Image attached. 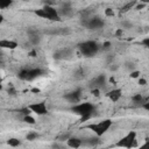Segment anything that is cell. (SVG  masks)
<instances>
[{
	"label": "cell",
	"mask_w": 149,
	"mask_h": 149,
	"mask_svg": "<svg viewBox=\"0 0 149 149\" xmlns=\"http://www.w3.org/2000/svg\"><path fill=\"white\" fill-rule=\"evenodd\" d=\"M71 112L80 116V122L87 121L93 116V113L95 112V106L92 102L84 101V102H78L71 107Z\"/></svg>",
	"instance_id": "6da1fadb"
},
{
	"label": "cell",
	"mask_w": 149,
	"mask_h": 149,
	"mask_svg": "<svg viewBox=\"0 0 149 149\" xmlns=\"http://www.w3.org/2000/svg\"><path fill=\"white\" fill-rule=\"evenodd\" d=\"M77 47H78L80 54L84 57H93L98 54V51L100 49V44L97 41H93V40L80 42V43H78Z\"/></svg>",
	"instance_id": "7a4b0ae2"
},
{
	"label": "cell",
	"mask_w": 149,
	"mask_h": 149,
	"mask_svg": "<svg viewBox=\"0 0 149 149\" xmlns=\"http://www.w3.org/2000/svg\"><path fill=\"white\" fill-rule=\"evenodd\" d=\"M112 125H113L112 119H105V120L99 121V122H97V123H90V125H86V126H84L83 128L92 130V132L95 134V136L100 137V136H102L104 134L107 133V130L112 127Z\"/></svg>",
	"instance_id": "3957f363"
},
{
	"label": "cell",
	"mask_w": 149,
	"mask_h": 149,
	"mask_svg": "<svg viewBox=\"0 0 149 149\" xmlns=\"http://www.w3.org/2000/svg\"><path fill=\"white\" fill-rule=\"evenodd\" d=\"M42 74H44V70H42L41 68H24V69H21L19 72H17V77L19 79L21 80H27V81H30V80H34L38 77H41Z\"/></svg>",
	"instance_id": "277c9868"
},
{
	"label": "cell",
	"mask_w": 149,
	"mask_h": 149,
	"mask_svg": "<svg viewBox=\"0 0 149 149\" xmlns=\"http://www.w3.org/2000/svg\"><path fill=\"white\" fill-rule=\"evenodd\" d=\"M80 24L90 30H98L105 26V21L100 16H90V17H80Z\"/></svg>",
	"instance_id": "5b68a950"
},
{
	"label": "cell",
	"mask_w": 149,
	"mask_h": 149,
	"mask_svg": "<svg viewBox=\"0 0 149 149\" xmlns=\"http://www.w3.org/2000/svg\"><path fill=\"white\" fill-rule=\"evenodd\" d=\"M136 132L135 130H130L123 137H121L116 143L115 147L118 148H126V149H132L136 146Z\"/></svg>",
	"instance_id": "8992f818"
},
{
	"label": "cell",
	"mask_w": 149,
	"mask_h": 149,
	"mask_svg": "<svg viewBox=\"0 0 149 149\" xmlns=\"http://www.w3.org/2000/svg\"><path fill=\"white\" fill-rule=\"evenodd\" d=\"M29 108L30 112H34L35 114L37 115H47L48 114V106L45 104V101H40V102H34V104H30L27 106Z\"/></svg>",
	"instance_id": "52a82bcc"
},
{
	"label": "cell",
	"mask_w": 149,
	"mask_h": 149,
	"mask_svg": "<svg viewBox=\"0 0 149 149\" xmlns=\"http://www.w3.org/2000/svg\"><path fill=\"white\" fill-rule=\"evenodd\" d=\"M57 13L59 17H71L73 15V8L72 3L66 1V2H61L59 7L57 8Z\"/></svg>",
	"instance_id": "ba28073f"
},
{
	"label": "cell",
	"mask_w": 149,
	"mask_h": 149,
	"mask_svg": "<svg viewBox=\"0 0 149 149\" xmlns=\"http://www.w3.org/2000/svg\"><path fill=\"white\" fill-rule=\"evenodd\" d=\"M80 98H81V91L80 90H74V91H71V92H68L66 94H64V99L72 105L78 104L80 101Z\"/></svg>",
	"instance_id": "9c48e42d"
},
{
	"label": "cell",
	"mask_w": 149,
	"mask_h": 149,
	"mask_svg": "<svg viewBox=\"0 0 149 149\" xmlns=\"http://www.w3.org/2000/svg\"><path fill=\"white\" fill-rule=\"evenodd\" d=\"M106 85V76L104 73H100L98 74L97 77H94L91 81H90V87L93 90V88H101Z\"/></svg>",
	"instance_id": "30bf717a"
},
{
	"label": "cell",
	"mask_w": 149,
	"mask_h": 149,
	"mask_svg": "<svg viewBox=\"0 0 149 149\" xmlns=\"http://www.w3.org/2000/svg\"><path fill=\"white\" fill-rule=\"evenodd\" d=\"M42 8H43V9L45 10V13L48 14L50 21H61V20H62V19L59 17L58 13H57V8H55L54 6H51V5H44Z\"/></svg>",
	"instance_id": "8fae6325"
},
{
	"label": "cell",
	"mask_w": 149,
	"mask_h": 149,
	"mask_svg": "<svg viewBox=\"0 0 149 149\" xmlns=\"http://www.w3.org/2000/svg\"><path fill=\"white\" fill-rule=\"evenodd\" d=\"M72 56V49L71 48H63V49H59L57 51L54 52V58L55 59H68Z\"/></svg>",
	"instance_id": "7c38bea8"
},
{
	"label": "cell",
	"mask_w": 149,
	"mask_h": 149,
	"mask_svg": "<svg viewBox=\"0 0 149 149\" xmlns=\"http://www.w3.org/2000/svg\"><path fill=\"white\" fill-rule=\"evenodd\" d=\"M19 47L17 42L16 41H13V40H7V38H3V40H0V49H9V50H14Z\"/></svg>",
	"instance_id": "4fadbf2b"
},
{
	"label": "cell",
	"mask_w": 149,
	"mask_h": 149,
	"mask_svg": "<svg viewBox=\"0 0 149 149\" xmlns=\"http://www.w3.org/2000/svg\"><path fill=\"white\" fill-rule=\"evenodd\" d=\"M66 146L69 148H72V149H78V148H80L83 146V142H81V139H79V137L70 136L66 140Z\"/></svg>",
	"instance_id": "5bb4252c"
},
{
	"label": "cell",
	"mask_w": 149,
	"mask_h": 149,
	"mask_svg": "<svg viewBox=\"0 0 149 149\" xmlns=\"http://www.w3.org/2000/svg\"><path fill=\"white\" fill-rule=\"evenodd\" d=\"M81 142H83V146L95 147L100 143V140H99L98 136H90V137H86V139H81Z\"/></svg>",
	"instance_id": "9a60e30c"
},
{
	"label": "cell",
	"mask_w": 149,
	"mask_h": 149,
	"mask_svg": "<svg viewBox=\"0 0 149 149\" xmlns=\"http://www.w3.org/2000/svg\"><path fill=\"white\" fill-rule=\"evenodd\" d=\"M121 95H122L121 88H113L112 91H109V92L107 93V97H108L109 100L113 101V102H116V101L121 98Z\"/></svg>",
	"instance_id": "2e32d148"
},
{
	"label": "cell",
	"mask_w": 149,
	"mask_h": 149,
	"mask_svg": "<svg viewBox=\"0 0 149 149\" xmlns=\"http://www.w3.org/2000/svg\"><path fill=\"white\" fill-rule=\"evenodd\" d=\"M29 37V44L31 45H37L41 42V35L40 34H35V35H30Z\"/></svg>",
	"instance_id": "e0dca14e"
},
{
	"label": "cell",
	"mask_w": 149,
	"mask_h": 149,
	"mask_svg": "<svg viewBox=\"0 0 149 149\" xmlns=\"http://www.w3.org/2000/svg\"><path fill=\"white\" fill-rule=\"evenodd\" d=\"M6 143H7L9 147H13V148H16V147L21 146V141H20L19 139H16V137H9V139L6 141Z\"/></svg>",
	"instance_id": "ac0fdd59"
},
{
	"label": "cell",
	"mask_w": 149,
	"mask_h": 149,
	"mask_svg": "<svg viewBox=\"0 0 149 149\" xmlns=\"http://www.w3.org/2000/svg\"><path fill=\"white\" fill-rule=\"evenodd\" d=\"M33 13H34L35 15H37V16H40V17H42V19H47V20H50V19H49V16H48V14L45 13V10H44L43 8L34 9V10H33Z\"/></svg>",
	"instance_id": "d6986e66"
},
{
	"label": "cell",
	"mask_w": 149,
	"mask_h": 149,
	"mask_svg": "<svg viewBox=\"0 0 149 149\" xmlns=\"http://www.w3.org/2000/svg\"><path fill=\"white\" fill-rule=\"evenodd\" d=\"M132 101L135 102V104H143L144 102V99L142 97L141 93H136L134 95H132Z\"/></svg>",
	"instance_id": "ffe728a7"
},
{
	"label": "cell",
	"mask_w": 149,
	"mask_h": 149,
	"mask_svg": "<svg viewBox=\"0 0 149 149\" xmlns=\"http://www.w3.org/2000/svg\"><path fill=\"white\" fill-rule=\"evenodd\" d=\"M22 121H23L24 123H28V125H35V123H36L35 118L31 116L30 114H29V115H24V116H22Z\"/></svg>",
	"instance_id": "44dd1931"
},
{
	"label": "cell",
	"mask_w": 149,
	"mask_h": 149,
	"mask_svg": "<svg viewBox=\"0 0 149 149\" xmlns=\"http://www.w3.org/2000/svg\"><path fill=\"white\" fill-rule=\"evenodd\" d=\"M136 5V2L135 1H132V2H127L123 7H121V9H120V13H126V12H128L129 9H132L134 6Z\"/></svg>",
	"instance_id": "7402d4cb"
},
{
	"label": "cell",
	"mask_w": 149,
	"mask_h": 149,
	"mask_svg": "<svg viewBox=\"0 0 149 149\" xmlns=\"http://www.w3.org/2000/svg\"><path fill=\"white\" fill-rule=\"evenodd\" d=\"M38 137H40V134L36 133V132H29V133L26 135V139H27L28 141H35V140H37Z\"/></svg>",
	"instance_id": "603a6c76"
},
{
	"label": "cell",
	"mask_w": 149,
	"mask_h": 149,
	"mask_svg": "<svg viewBox=\"0 0 149 149\" xmlns=\"http://www.w3.org/2000/svg\"><path fill=\"white\" fill-rule=\"evenodd\" d=\"M13 5L12 0H0V9H6Z\"/></svg>",
	"instance_id": "cb8c5ba5"
},
{
	"label": "cell",
	"mask_w": 149,
	"mask_h": 149,
	"mask_svg": "<svg viewBox=\"0 0 149 149\" xmlns=\"http://www.w3.org/2000/svg\"><path fill=\"white\" fill-rule=\"evenodd\" d=\"M132 27H133V23L132 22L126 21V20L121 21V29H130Z\"/></svg>",
	"instance_id": "d4e9b609"
},
{
	"label": "cell",
	"mask_w": 149,
	"mask_h": 149,
	"mask_svg": "<svg viewBox=\"0 0 149 149\" xmlns=\"http://www.w3.org/2000/svg\"><path fill=\"white\" fill-rule=\"evenodd\" d=\"M129 77L133 78V79H139V78L141 77V72H140L139 70H133V71H130Z\"/></svg>",
	"instance_id": "484cf974"
},
{
	"label": "cell",
	"mask_w": 149,
	"mask_h": 149,
	"mask_svg": "<svg viewBox=\"0 0 149 149\" xmlns=\"http://www.w3.org/2000/svg\"><path fill=\"white\" fill-rule=\"evenodd\" d=\"M27 34H28V36L35 35V34H40V30H38L37 28H35V27H29V28L27 29Z\"/></svg>",
	"instance_id": "4316f807"
},
{
	"label": "cell",
	"mask_w": 149,
	"mask_h": 149,
	"mask_svg": "<svg viewBox=\"0 0 149 149\" xmlns=\"http://www.w3.org/2000/svg\"><path fill=\"white\" fill-rule=\"evenodd\" d=\"M17 112H19V114H21L22 116H24V115H29V114H30V111H29V108H28V107L20 108Z\"/></svg>",
	"instance_id": "83f0119b"
},
{
	"label": "cell",
	"mask_w": 149,
	"mask_h": 149,
	"mask_svg": "<svg viewBox=\"0 0 149 149\" xmlns=\"http://www.w3.org/2000/svg\"><path fill=\"white\" fill-rule=\"evenodd\" d=\"M111 47H112V43H111L109 41H106V42H104V43H102L101 49H102V50H105V51H108V50L111 49Z\"/></svg>",
	"instance_id": "f1b7e54d"
},
{
	"label": "cell",
	"mask_w": 149,
	"mask_h": 149,
	"mask_svg": "<svg viewBox=\"0 0 149 149\" xmlns=\"http://www.w3.org/2000/svg\"><path fill=\"white\" fill-rule=\"evenodd\" d=\"M105 15L106 16H108V17H111V16H114V9H112V8H106L105 9Z\"/></svg>",
	"instance_id": "f546056e"
},
{
	"label": "cell",
	"mask_w": 149,
	"mask_h": 149,
	"mask_svg": "<svg viewBox=\"0 0 149 149\" xmlns=\"http://www.w3.org/2000/svg\"><path fill=\"white\" fill-rule=\"evenodd\" d=\"M141 44H142L144 48H149V37H144V38L141 41Z\"/></svg>",
	"instance_id": "4dcf8cb0"
},
{
	"label": "cell",
	"mask_w": 149,
	"mask_h": 149,
	"mask_svg": "<svg viewBox=\"0 0 149 149\" xmlns=\"http://www.w3.org/2000/svg\"><path fill=\"white\" fill-rule=\"evenodd\" d=\"M146 6H147V3H144V2H141V3H137V2H136L134 9H137V10H139V9H143Z\"/></svg>",
	"instance_id": "1f68e13d"
},
{
	"label": "cell",
	"mask_w": 149,
	"mask_h": 149,
	"mask_svg": "<svg viewBox=\"0 0 149 149\" xmlns=\"http://www.w3.org/2000/svg\"><path fill=\"white\" fill-rule=\"evenodd\" d=\"M126 68H127V69H129L130 71L135 70V69H134V68H135V65H134V63H132V62H127V63H126Z\"/></svg>",
	"instance_id": "d6a6232c"
},
{
	"label": "cell",
	"mask_w": 149,
	"mask_h": 149,
	"mask_svg": "<svg viewBox=\"0 0 149 149\" xmlns=\"http://www.w3.org/2000/svg\"><path fill=\"white\" fill-rule=\"evenodd\" d=\"M139 85L140 86H144V85H147V79L146 78H139Z\"/></svg>",
	"instance_id": "836d02e7"
},
{
	"label": "cell",
	"mask_w": 149,
	"mask_h": 149,
	"mask_svg": "<svg viewBox=\"0 0 149 149\" xmlns=\"http://www.w3.org/2000/svg\"><path fill=\"white\" fill-rule=\"evenodd\" d=\"M91 93H92L94 97H99V94H100V90H99V88H93V90L91 91Z\"/></svg>",
	"instance_id": "e575fe53"
},
{
	"label": "cell",
	"mask_w": 149,
	"mask_h": 149,
	"mask_svg": "<svg viewBox=\"0 0 149 149\" xmlns=\"http://www.w3.org/2000/svg\"><path fill=\"white\" fill-rule=\"evenodd\" d=\"M115 35H116L118 37H121V36L123 35V30H122L121 28H118V29H116V31H115Z\"/></svg>",
	"instance_id": "d590c367"
},
{
	"label": "cell",
	"mask_w": 149,
	"mask_h": 149,
	"mask_svg": "<svg viewBox=\"0 0 149 149\" xmlns=\"http://www.w3.org/2000/svg\"><path fill=\"white\" fill-rule=\"evenodd\" d=\"M139 149H149V144H148V141H146L142 146H140V148Z\"/></svg>",
	"instance_id": "8d00e7d4"
},
{
	"label": "cell",
	"mask_w": 149,
	"mask_h": 149,
	"mask_svg": "<svg viewBox=\"0 0 149 149\" xmlns=\"http://www.w3.org/2000/svg\"><path fill=\"white\" fill-rule=\"evenodd\" d=\"M9 94H12V95H14L15 93H16V91H15V88L14 87H10V88H8V91H7Z\"/></svg>",
	"instance_id": "74e56055"
},
{
	"label": "cell",
	"mask_w": 149,
	"mask_h": 149,
	"mask_svg": "<svg viewBox=\"0 0 149 149\" xmlns=\"http://www.w3.org/2000/svg\"><path fill=\"white\" fill-rule=\"evenodd\" d=\"M113 59H114V55H108V57H107V63H112Z\"/></svg>",
	"instance_id": "f35d334b"
},
{
	"label": "cell",
	"mask_w": 149,
	"mask_h": 149,
	"mask_svg": "<svg viewBox=\"0 0 149 149\" xmlns=\"http://www.w3.org/2000/svg\"><path fill=\"white\" fill-rule=\"evenodd\" d=\"M141 105H142V107H143L144 109H147V111L149 109V102H147V101H144V102H143V104H141Z\"/></svg>",
	"instance_id": "ab89813d"
},
{
	"label": "cell",
	"mask_w": 149,
	"mask_h": 149,
	"mask_svg": "<svg viewBox=\"0 0 149 149\" xmlns=\"http://www.w3.org/2000/svg\"><path fill=\"white\" fill-rule=\"evenodd\" d=\"M30 57H35L36 56V51L35 50H31V51H29V54H28Z\"/></svg>",
	"instance_id": "60d3db41"
},
{
	"label": "cell",
	"mask_w": 149,
	"mask_h": 149,
	"mask_svg": "<svg viewBox=\"0 0 149 149\" xmlns=\"http://www.w3.org/2000/svg\"><path fill=\"white\" fill-rule=\"evenodd\" d=\"M3 20H5V16H3V15H2L1 13H0V24H1L2 22H3Z\"/></svg>",
	"instance_id": "b9f144b4"
},
{
	"label": "cell",
	"mask_w": 149,
	"mask_h": 149,
	"mask_svg": "<svg viewBox=\"0 0 149 149\" xmlns=\"http://www.w3.org/2000/svg\"><path fill=\"white\" fill-rule=\"evenodd\" d=\"M31 92H35V93H38L40 92V88H33Z\"/></svg>",
	"instance_id": "7bdbcfd3"
},
{
	"label": "cell",
	"mask_w": 149,
	"mask_h": 149,
	"mask_svg": "<svg viewBox=\"0 0 149 149\" xmlns=\"http://www.w3.org/2000/svg\"><path fill=\"white\" fill-rule=\"evenodd\" d=\"M2 65H3V62H2V59H1V58H0V68H1V66H2Z\"/></svg>",
	"instance_id": "ee69618b"
},
{
	"label": "cell",
	"mask_w": 149,
	"mask_h": 149,
	"mask_svg": "<svg viewBox=\"0 0 149 149\" xmlns=\"http://www.w3.org/2000/svg\"><path fill=\"white\" fill-rule=\"evenodd\" d=\"M2 90V85H1V83H0V91Z\"/></svg>",
	"instance_id": "f6af8a7d"
}]
</instances>
